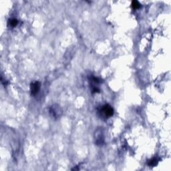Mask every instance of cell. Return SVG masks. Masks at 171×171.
Instances as JSON below:
<instances>
[{
	"instance_id": "cell-1",
	"label": "cell",
	"mask_w": 171,
	"mask_h": 171,
	"mask_svg": "<svg viewBox=\"0 0 171 171\" xmlns=\"http://www.w3.org/2000/svg\"><path fill=\"white\" fill-rule=\"evenodd\" d=\"M99 113L100 114L102 117L105 118L106 119L110 118L114 115V109L108 104H106L103 105L99 110Z\"/></svg>"
},
{
	"instance_id": "cell-2",
	"label": "cell",
	"mask_w": 171,
	"mask_h": 171,
	"mask_svg": "<svg viewBox=\"0 0 171 171\" xmlns=\"http://www.w3.org/2000/svg\"><path fill=\"white\" fill-rule=\"evenodd\" d=\"M49 112L51 116L55 119H58L62 115V110L60 106L57 104H54L50 107Z\"/></svg>"
},
{
	"instance_id": "cell-3",
	"label": "cell",
	"mask_w": 171,
	"mask_h": 171,
	"mask_svg": "<svg viewBox=\"0 0 171 171\" xmlns=\"http://www.w3.org/2000/svg\"><path fill=\"white\" fill-rule=\"evenodd\" d=\"M94 139L96 141V144L98 146H102L104 143V132L102 128H98L94 133Z\"/></svg>"
},
{
	"instance_id": "cell-4",
	"label": "cell",
	"mask_w": 171,
	"mask_h": 171,
	"mask_svg": "<svg viewBox=\"0 0 171 171\" xmlns=\"http://www.w3.org/2000/svg\"><path fill=\"white\" fill-rule=\"evenodd\" d=\"M41 88V84L40 82H34L30 84V92L32 96H36L38 94Z\"/></svg>"
},
{
	"instance_id": "cell-5",
	"label": "cell",
	"mask_w": 171,
	"mask_h": 171,
	"mask_svg": "<svg viewBox=\"0 0 171 171\" xmlns=\"http://www.w3.org/2000/svg\"><path fill=\"white\" fill-rule=\"evenodd\" d=\"M19 23V21L16 18L9 19L7 22V26L9 27H16Z\"/></svg>"
},
{
	"instance_id": "cell-6",
	"label": "cell",
	"mask_w": 171,
	"mask_h": 171,
	"mask_svg": "<svg viewBox=\"0 0 171 171\" xmlns=\"http://www.w3.org/2000/svg\"><path fill=\"white\" fill-rule=\"evenodd\" d=\"M158 163H159V160H158L157 159L155 158V157L150 159V160L148 161V165H149V167H156V166L158 164Z\"/></svg>"
},
{
	"instance_id": "cell-7",
	"label": "cell",
	"mask_w": 171,
	"mask_h": 171,
	"mask_svg": "<svg viewBox=\"0 0 171 171\" xmlns=\"http://www.w3.org/2000/svg\"><path fill=\"white\" fill-rule=\"evenodd\" d=\"M131 6H132V9H138L141 7V5L138 1H132L131 3Z\"/></svg>"
}]
</instances>
